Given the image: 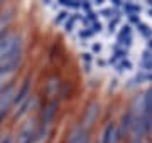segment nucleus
Segmentation results:
<instances>
[{
    "label": "nucleus",
    "instance_id": "1",
    "mask_svg": "<svg viewBox=\"0 0 152 143\" xmlns=\"http://www.w3.org/2000/svg\"><path fill=\"white\" fill-rule=\"evenodd\" d=\"M22 51H24V40H22L20 32L4 30L0 34V61L15 52H22Z\"/></svg>",
    "mask_w": 152,
    "mask_h": 143
},
{
    "label": "nucleus",
    "instance_id": "2",
    "mask_svg": "<svg viewBox=\"0 0 152 143\" xmlns=\"http://www.w3.org/2000/svg\"><path fill=\"white\" fill-rule=\"evenodd\" d=\"M15 96H17V88L12 83H9L2 89V93H0V118L10 111V108L14 106V101H15Z\"/></svg>",
    "mask_w": 152,
    "mask_h": 143
},
{
    "label": "nucleus",
    "instance_id": "3",
    "mask_svg": "<svg viewBox=\"0 0 152 143\" xmlns=\"http://www.w3.org/2000/svg\"><path fill=\"white\" fill-rule=\"evenodd\" d=\"M37 123L34 120H27L22 125L20 131L15 138V143H36V135H37Z\"/></svg>",
    "mask_w": 152,
    "mask_h": 143
},
{
    "label": "nucleus",
    "instance_id": "4",
    "mask_svg": "<svg viewBox=\"0 0 152 143\" xmlns=\"http://www.w3.org/2000/svg\"><path fill=\"white\" fill-rule=\"evenodd\" d=\"M56 115H58V103H56V101H51V103H48V105L42 108V113H41V125L49 128V125L53 123Z\"/></svg>",
    "mask_w": 152,
    "mask_h": 143
},
{
    "label": "nucleus",
    "instance_id": "5",
    "mask_svg": "<svg viewBox=\"0 0 152 143\" xmlns=\"http://www.w3.org/2000/svg\"><path fill=\"white\" fill-rule=\"evenodd\" d=\"M68 143H88V135L85 131V128L83 126L75 128L73 133H71L69 140H68Z\"/></svg>",
    "mask_w": 152,
    "mask_h": 143
},
{
    "label": "nucleus",
    "instance_id": "6",
    "mask_svg": "<svg viewBox=\"0 0 152 143\" xmlns=\"http://www.w3.org/2000/svg\"><path fill=\"white\" fill-rule=\"evenodd\" d=\"M105 143H117V133H115L113 128H110V130H108V135H107Z\"/></svg>",
    "mask_w": 152,
    "mask_h": 143
},
{
    "label": "nucleus",
    "instance_id": "7",
    "mask_svg": "<svg viewBox=\"0 0 152 143\" xmlns=\"http://www.w3.org/2000/svg\"><path fill=\"white\" fill-rule=\"evenodd\" d=\"M0 143H15V140H14L12 136H7V138H4Z\"/></svg>",
    "mask_w": 152,
    "mask_h": 143
},
{
    "label": "nucleus",
    "instance_id": "8",
    "mask_svg": "<svg viewBox=\"0 0 152 143\" xmlns=\"http://www.w3.org/2000/svg\"><path fill=\"white\" fill-rule=\"evenodd\" d=\"M4 2H5V0H0V5H2V4H4Z\"/></svg>",
    "mask_w": 152,
    "mask_h": 143
}]
</instances>
